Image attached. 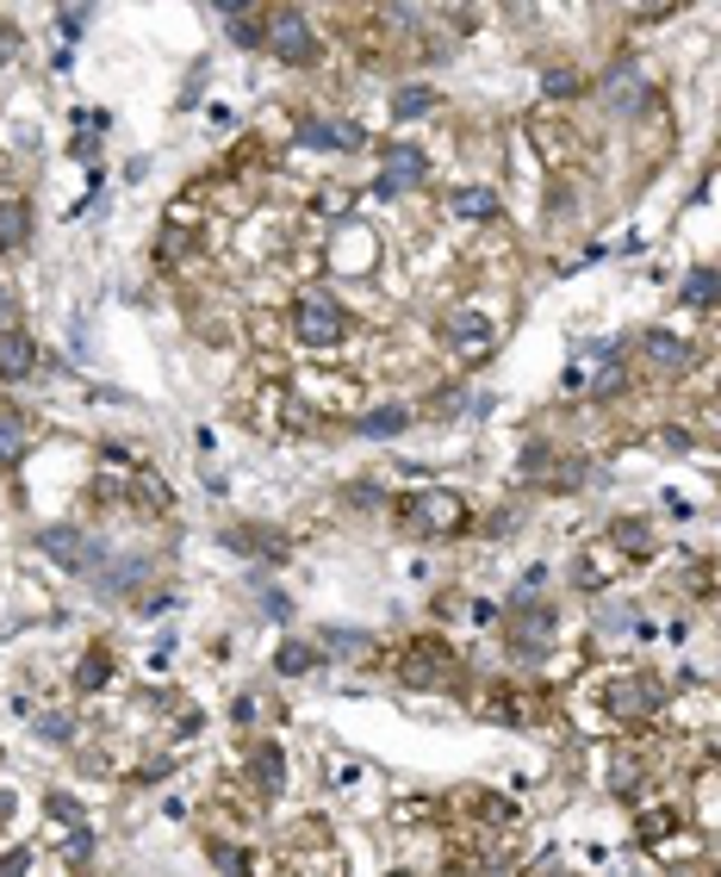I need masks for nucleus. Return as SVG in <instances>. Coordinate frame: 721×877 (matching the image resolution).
<instances>
[{"instance_id":"nucleus-3","label":"nucleus","mask_w":721,"mask_h":877,"mask_svg":"<svg viewBox=\"0 0 721 877\" xmlns=\"http://www.w3.org/2000/svg\"><path fill=\"white\" fill-rule=\"evenodd\" d=\"M330 267L336 274H374V262H380V237L360 225V218H336V230H330Z\"/></svg>"},{"instance_id":"nucleus-20","label":"nucleus","mask_w":721,"mask_h":877,"mask_svg":"<svg viewBox=\"0 0 721 877\" xmlns=\"http://www.w3.org/2000/svg\"><path fill=\"white\" fill-rule=\"evenodd\" d=\"M25 455V418L20 411H0V467H13Z\"/></svg>"},{"instance_id":"nucleus-15","label":"nucleus","mask_w":721,"mask_h":877,"mask_svg":"<svg viewBox=\"0 0 721 877\" xmlns=\"http://www.w3.org/2000/svg\"><path fill=\"white\" fill-rule=\"evenodd\" d=\"M404 423H411V405H380V411H367V418H360V436L386 442V436H399Z\"/></svg>"},{"instance_id":"nucleus-26","label":"nucleus","mask_w":721,"mask_h":877,"mask_svg":"<svg viewBox=\"0 0 721 877\" xmlns=\"http://www.w3.org/2000/svg\"><path fill=\"white\" fill-rule=\"evenodd\" d=\"M38 734H50V741H69V734H76V722H69V716H44Z\"/></svg>"},{"instance_id":"nucleus-33","label":"nucleus","mask_w":721,"mask_h":877,"mask_svg":"<svg viewBox=\"0 0 721 877\" xmlns=\"http://www.w3.org/2000/svg\"><path fill=\"white\" fill-rule=\"evenodd\" d=\"M497 7H504V13H516V20H523V13H529L535 0H497Z\"/></svg>"},{"instance_id":"nucleus-21","label":"nucleus","mask_w":721,"mask_h":877,"mask_svg":"<svg viewBox=\"0 0 721 877\" xmlns=\"http://www.w3.org/2000/svg\"><path fill=\"white\" fill-rule=\"evenodd\" d=\"M455 212L479 225V218H492V212H497V193H492V187H460V193H455Z\"/></svg>"},{"instance_id":"nucleus-27","label":"nucleus","mask_w":721,"mask_h":877,"mask_svg":"<svg viewBox=\"0 0 721 877\" xmlns=\"http://www.w3.org/2000/svg\"><path fill=\"white\" fill-rule=\"evenodd\" d=\"M211 865H225V872H243V853H237V846H211Z\"/></svg>"},{"instance_id":"nucleus-31","label":"nucleus","mask_w":721,"mask_h":877,"mask_svg":"<svg viewBox=\"0 0 721 877\" xmlns=\"http://www.w3.org/2000/svg\"><path fill=\"white\" fill-rule=\"evenodd\" d=\"M548 94H579V76H548Z\"/></svg>"},{"instance_id":"nucleus-4","label":"nucleus","mask_w":721,"mask_h":877,"mask_svg":"<svg viewBox=\"0 0 721 877\" xmlns=\"http://www.w3.org/2000/svg\"><path fill=\"white\" fill-rule=\"evenodd\" d=\"M399 672H404V685H417V691H436V685H455V672H460V660H455V648L448 641H411V653L399 660Z\"/></svg>"},{"instance_id":"nucleus-16","label":"nucleus","mask_w":721,"mask_h":877,"mask_svg":"<svg viewBox=\"0 0 721 877\" xmlns=\"http://www.w3.org/2000/svg\"><path fill=\"white\" fill-rule=\"evenodd\" d=\"M144 572H150V554H125L118 567H100L94 579H100V585H106V592H131V585H137V579H144Z\"/></svg>"},{"instance_id":"nucleus-25","label":"nucleus","mask_w":721,"mask_h":877,"mask_svg":"<svg viewBox=\"0 0 721 877\" xmlns=\"http://www.w3.org/2000/svg\"><path fill=\"white\" fill-rule=\"evenodd\" d=\"M455 343H467V349H479V343H485V324H479L473 311H467V318H455Z\"/></svg>"},{"instance_id":"nucleus-22","label":"nucleus","mask_w":721,"mask_h":877,"mask_svg":"<svg viewBox=\"0 0 721 877\" xmlns=\"http://www.w3.org/2000/svg\"><path fill=\"white\" fill-rule=\"evenodd\" d=\"M430 106H436V94H430V88H399V94H392V118H423L430 113Z\"/></svg>"},{"instance_id":"nucleus-19","label":"nucleus","mask_w":721,"mask_h":877,"mask_svg":"<svg viewBox=\"0 0 721 877\" xmlns=\"http://www.w3.org/2000/svg\"><path fill=\"white\" fill-rule=\"evenodd\" d=\"M609 542H616V548H628V560H646V554H653V535H646V523H634V516L609 523Z\"/></svg>"},{"instance_id":"nucleus-6","label":"nucleus","mask_w":721,"mask_h":877,"mask_svg":"<svg viewBox=\"0 0 721 877\" xmlns=\"http://www.w3.org/2000/svg\"><path fill=\"white\" fill-rule=\"evenodd\" d=\"M38 548L50 554L62 572H100V554H106L94 535H81V529H44Z\"/></svg>"},{"instance_id":"nucleus-10","label":"nucleus","mask_w":721,"mask_h":877,"mask_svg":"<svg viewBox=\"0 0 721 877\" xmlns=\"http://www.w3.org/2000/svg\"><path fill=\"white\" fill-rule=\"evenodd\" d=\"M646 362L660 367V374H690V362H697V349L678 343V337H665V330H646Z\"/></svg>"},{"instance_id":"nucleus-17","label":"nucleus","mask_w":721,"mask_h":877,"mask_svg":"<svg viewBox=\"0 0 721 877\" xmlns=\"http://www.w3.org/2000/svg\"><path fill=\"white\" fill-rule=\"evenodd\" d=\"M721 299V274H709V267H697L690 281H684V293H678V306H690V311H709Z\"/></svg>"},{"instance_id":"nucleus-13","label":"nucleus","mask_w":721,"mask_h":877,"mask_svg":"<svg viewBox=\"0 0 721 877\" xmlns=\"http://www.w3.org/2000/svg\"><path fill=\"white\" fill-rule=\"evenodd\" d=\"M25 243H32V206L25 200H0V249L13 255Z\"/></svg>"},{"instance_id":"nucleus-23","label":"nucleus","mask_w":721,"mask_h":877,"mask_svg":"<svg viewBox=\"0 0 721 877\" xmlns=\"http://www.w3.org/2000/svg\"><path fill=\"white\" fill-rule=\"evenodd\" d=\"M274 667H281L286 679H299V672H311V667H318V653L305 648V641H286V648H281V660H274Z\"/></svg>"},{"instance_id":"nucleus-24","label":"nucleus","mask_w":721,"mask_h":877,"mask_svg":"<svg viewBox=\"0 0 721 877\" xmlns=\"http://www.w3.org/2000/svg\"><path fill=\"white\" fill-rule=\"evenodd\" d=\"M318 641H323V648H342V653H367V635H360V629H323Z\"/></svg>"},{"instance_id":"nucleus-2","label":"nucleus","mask_w":721,"mask_h":877,"mask_svg":"<svg viewBox=\"0 0 721 877\" xmlns=\"http://www.w3.org/2000/svg\"><path fill=\"white\" fill-rule=\"evenodd\" d=\"M293 330H299L311 349H336L342 337H348V311H342V299H330V293H305L299 306H293Z\"/></svg>"},{"instance_id":"nucleus-12","label":"nucleus","mask_w":721,"mask_h":877,"mask_svg":"<svg viewBox=\"0 0 721 877\" xmlns=\"http://www.w3.org/2000/svg\"><path fill=\"white\" fill-rule=\"evenodd\" d=\"M609 704H616V716H646V709L660 704V685H653V679H616V685H609Z\"/></svg>"},{"instance_id":"nucleus-18","label":"nucleus","mask_w":721,"mask_h":877,"mask_svg":"<svg viewBox=\"0 0 721 877\" xmlns=\"http://www.w3.org/2000/svg\"><path fill=\"white\" fill-rule=\"evenodd\" d=\"M249 765H255V784H262V790H286V760H281V747L274 741L255 747V760Z\"/></svg>"},{"instance_id":"nucleus-5","label":"nucleus","mask_w":721,"mask_h":877,"mask_svg":"<svg viewBox=\"0 0 721 877\" xmlns=\"http://www.w3.org/2000/svg\"><path fill=\"white\" fill-rule=\"evenodd\" d=\"M404 523L423 529V535H455L460 523H467V504H460L455 492H423V498L404 504Z\"/></svg>"},{"instance_id":"nucleus-11","label":"nucleus","mask_w":721,"mask_h":877,"mask_svg":"<svg viewBox=\"0 0 721 877\" xmlns=\"http://www.w3.org/2000/svg\"><path fill=\"white\" fill-rule=\"evenodd\" d=\"M32 367H38V343L25 330H7L0 337V380H25Z\"/></svg>"},{"instance_id":"nucleus-9","label":"nucleus","mask_w":721,"mask_h":877,"mask_svg":"<svg viewBox=\"0 0 721 877\" xmlns=\"http://www.w3.org/2000/svg\"><path fill=\"white\" fill-rule=\"evenodd\" d=\"M423 174H430V162H423V150H411V144H392V150H386V174H380V193L417 187Z\"/></svg>"},{"instance_id":"nucleus-28","label":"nucleus","mask_w":721,"mask_h":877,"mask_svg":"<svg viewBox=\"0 0 721 877\" xmlns=\"http://www.w3.org/2000/svg\"><path fill=\"white\" fill-rule=\"evenodd\" d=\"M13 318H20V299H13V293L0 286V330H13Z\"/></svg>"},{"instance_id":"nucleus-7","label":"nucleus","mask_w":721,"mask_h":877,"mask_svg":"<svg viewBox=\"0 0 721 877\" xmlns=\"http://www.w3.org/2000/svg\"><path fill=\"white\" fill-rule=\"evenodd\" d=\"M553 629H560L553 604H516L511 611V635H516V648H523V660H535V653L548 648Z\"/></svg>"},{"instance_id":"nucleus-29","label":"nucleus","mask_w":721,"mask_h":877,"mask_svg":"<svg viewBox=\"0 0 721 877\" xmlns=\"http://www.w3.org/2000/svg\"><path fill=\"white\" fill-rule=\"evenodd\" d=\"M100 679H106V660H88V667H81V691H94Z\"/></svg>"},{"instance_id":"nucleus-1","label":"nucleus","mask_w":721,"mask_h":877,"mask_svg":"<svg viewBox=\"0 0 721 877\" xmlns=\"http://www.w3.org/2000/svg\"><path fill=\"white\" fill-rule=\"evenodd\" d=\"M267 50L281 62H293V69H305V62H318V32H311V20H305L299 7H274L262 25Z\"/></svg>"},{"instance_id":"nucleus-8","label":"nucleus","mask_w":721,"mask_h":877,"mask_svg":"<svg viewBox=\"0 0 721 877\" xmlns=\"http://www.w3.org/2000/svg\"><path fill=\"white\" fill-rule=\"evenodd\" d=\"M609 106H616L622 118H634V113H646V106H653V88L641 81V69H634V62H616V69H609Z\"/></svg>"},{"instance_id":"nucleus-32","label":"nucleus","mask_w":721,"mask_h":877,"mask_svg":"<svg viewBox=\"0 0 721 877\" xmlns=\"http://www.w3.org/2000/svg\"><path fill=\"white\" fill-rule=\"evenodd\" d=\"M211 7H218V13H230V20H237L243 7H255V0H211Z\"/></svg>"},{"instance_id":"nucleus-30","label":"nucleus","mask_w":721,"mask_h":877,"mask_svg":"<svg viewBox=\"0 0 721 877\" xmlns=\"http://www.w3.org/2000/svg\"><path fill=\"white\" fill-rule=\"evenodd\" d=\"M262 604H267V616H274V623H286V616H293V604H286V597H281V592H267V597H262Z\"/></svg>"},{"instance_id":"nucleus-14","label":"nucleus","mask_w":721,"mask_h":877,"mask_svg":"<svg viewBox=\"0 0 721 877\" xmlns=\"http://www.w3.org/2000/svg\"><path fill=\"white\" fill-rule=\"evenodd\" d=\"M299 137H305V144H318V150H355L360 125H323V118H305Z\"/></svg>"}]
</instances>
